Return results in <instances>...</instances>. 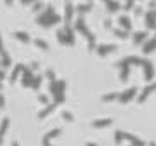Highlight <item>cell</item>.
I'll use <instances>...</instances> for the list:
<instances>
[{"label":"cell","instance_id":"ac0fdd59","mask_svg":"<svg viewBox=\"0 0 156 146\" xmlns=\"http://www.w3.org/2000/svg\"><path fill=\"white\" fill-rule=\"evenodd\" d=\"M12 2H14V0H5V4H7V5H12Z\"/></svg>","mask_w":156,"mask_h":146},{"label":"cell","instance_id":"d6986e66","mask_svg":"<svg viewBox=\"0 0 156 146\" xmlns=\"http://www.w3.org/2000/svg\"><path fill=\"white\" fill-rule=\"evenodd\" d=\"M33 2H37V0H28V2H26V4H33Z\"/></svg>","mask_w":156,"mask_h":146},{"label":"cell","instance_id":"6da1fadb","mask_svg":"<svg viewBox=\"0 0 156 146\" xmlns=\"http://www.w3.org/2000/svg\"><path fill=\"white\" fill-rule=\"evenodd\" d=\"M23 85L24 87H28V85H31V82H33V73H31L30 68H23Z\"/></svg>","mask_w":156,"mask_h":146},{"label":"cell","instance_id":"277c9868","mask_svg":"<svg viewBox=\"0 0 156 146\" xmlns=\"http://www.w3.org/2000/svg\"><path fill=\"white\" fill-rule=\"evenodd\" d=\"M59 132H61V131H59V129H56V131H51L49 134H45V136H43V146H49V141H51L52 137L59 136Z\"/></svg>","mask_w":156,"mask_h":146},{"label":"cell","instance_id":"7402d4cb","mask_svg":"<svg viewBox=\"0 0 156 146\" xmlns=\"http://www.w3.org/2000/svg\"><path fill=\"white\" fill-rule=\"evenodd\" d=\"M0 89H2V80H0Z\"/></svg>","mask_w":156,"mask_h":146},{"label":"cell","instance_id":"30bf717a","mask_svg":"<svg viewBox=\"0 0 156 146\" xmlns=\"http://www.w3.org/2000/svg\"><path fill=\"white\" fill-rule=\"evenodd\" d=\"M42 83V77H37V78H33V82H31V87L33 89H38Z\"/></svg>","mask_w":156,"mask_h":146},{"label":"cell","instance_id":"2e32d148","mask_svg":"<svg viewBox=\"0 0 156 146\" xmlns=\"http://www.w3.org/2000/svg\"><path fill=\"white\" fill-rule=\"evenodd\" d=\"M40 7H42V4H38V2H37V4H35V7H33V9H35V10H38V9H40Z\"/></svg>","mask_w":156,"mask_h":146},{"label":"cell","instance_id":"9c48e42d","mask_svg":"<svg viewBox=\"0 0 156 146\" xmlns=\"http://www.w3.org/2000/svg\"><path fill=\"white\" fill-rule=\"evenodd\" d=\"M132 96H134V89H132V91H128V92H125V94H122V97H120V99H122V101H128Z\"/></svg>","mask_w":156,"mask_h":146},{"label":"cell","instance_id":"52a82bcc","mask_svg":"<svg viewBox=\"0 0 156 146\" xmlns=\"http://www.w3.org/2000/svg\"><path fill=\"white\" fill-rule=\"evenodd\" d=\"M54 106H56V104H51V106H47V108H45L43 111H40V113H38V117H40V118H43V117H47V115L51 113L52 110H54Z\"/></svg>","mask_w":156,"mask_h":146},{"label":"cell","instance_id":"603a6c76","mask_svg":"<svg viewBox=\"0 0 156 146\" xmlns=\"http://www.w3.org/2000/svg\"><path fill=\"white\" fill-rule=\"evenodd\" d=\"M0 145H2V137H0Z\"/></svg>","mask_w":156,"mask_h":146},{"label":"cell","instance_id":"5bb4252c","mask_svg":"<svg viewBox=\"0 0 156 146\" xmlns=\"http://www.w3.org/2000/svg\"><path fill=\"white\" fill-rule=\"evenodd\" d=\"M38 99H40V103H47V101H49V99H47V96H40Z\"/></svg>","mask_w":156,"mask_h":146},{"label":"cell","instance_id":"7c38bea8","mask_svg":"<svg viewBox=\"0 0 156 146\" xmlns=\"http://www.w3.org/2000/svg\"><path fill=\"white\" fill-rule=\"evenodd\" d=\"M70 18H71V5L68 4L66 5V19H70Z\"/></svg>","mask_w":156,"mask_h":146},{"label":"cell","instance_id":"ba28073f","mask_svg":"<svg viewBox=\"0 0 156 146\" xmlns=\"http://www.w3.org/2000/svg\"><path fill=\"white\" fill-rule=\"evenodd\" d=\"M111 124V120H97V122H94L95 127H106V125Z\"/></svg>","mask_w":156,"mask_h":146},{"label":"cell","instance_id":"5b68a950","mask_svg":"<svg viewBox=\"0 0 156 146\" xmlns=\"http://www.w3.org/2000/svg\"><path fill=\"white\" fill-rule=\"evenodd\" d=\"M9 118H4L2 122H0V137H4L5 132H7V129H9Z\"/></svg>","mask_w":156,"mask_h":146},{"label":"cell","instance_id":"7a4b0ae2","mask_svg":"<svg viewBox=\"0 0 156 146\" xmlns=\"http://www.w3.org/2000/svg\"><path fill=\"white\" fill-rule=\"evenodd\" d=\"M23 68H24V66H23V64H16V66H14V68H12V72H10V75H9V80H10V83L12 82H16V78H18V77H19V73L23 72Z\"/></svg>","mask_w":156,"mask_h":146},{"label":"cell","instance_id":"ffe728a7","mask_svg":"<svg viewBox=\"0 0 156 146\" xmlns=\"http://www.w3.org/2000/svg\"><path fill=\"white\" fill-rule=\"evenodd\" d=\"M26 2H28V0H21V4H24V5H26Z\"/></svg>","mask_w":156,"mask_h":146},{"label":"cell","instance_id":"8992f818","mask_svg":"<svg viewBox=\"0 0 156 146\" xmlns=\"http://www.w3.org/2000/svg\"><path fill=\"white\" fill-rule=\"evenodd\" d=\"M14 37H16L18 40H21V42H30V35H28V33H24V31H16V33H14Z\"/></svg>","mask_w":156,"mask_h":146},{"label":"cell","instance_id":"4fadbf2b","mask_svg":"<svg viewBox=\"0 0 156 146\" xmlns=\"http://www.w3.org/2000/svg\"><path fill=\"white\" fill-rule=\"evenodd\" d=\"M5 106V97H4V94H0V108H4Z\"/></svg>","mask_w":156,"mask_h":146},{"label":"cell","instance_id":"3957f363","mask_svg":"<svg viewBox=\"0 0 156 146\" xmlns=\"http://www.w3.org/2000/svg\"><path fill=\"white\" fill-rule=\"evenodd\" d=\"M0 66H2V68H7V66H10V56L5 51L0 52Z\"/></svg>","mask_w":156,"mask_h":146},{"label":"cell","instance_id":"8fae6325","mask_svg":"<svg viewBox=\"0 0 156 146\" xmlns=\"http://www.w3.org/2000/svg\"><path fill=\"white\" fill-rule=\"evenodd\" d=\"M35 44H37L38 47H42V49H47V44H45L43 40H40V38H38V40H35Z\"/></svg>","mask_w":156,"mask_h":146},{"label":"cell","instance_id":"9a60e30c","mask_svg":"<svg viewBox=\"0 0 156 146\" xmlns=\"http://www.w3.org/2000/svg\"><path fill=\"white\" fill-rule=\"evenodd\" d=\"M4 78H5V72H4V70H0V80H4Z\"/></svg>","mask_w":156,"mask_h":146},{"label":"cell","instance_id":"44dd1931","mask_svg":"<svg viewBox=\"0 0 156 146\" xmlns=\"http://www.w3.org/2000/svg\"><path fill=\"white\" fill-rule=\"evenodd\" d=\"M12 146H19V145H18V143H14V145H12Z\"/></svg>","mask_w":156,"mask_h":146},{"label":"cell","instance_id":"e0dca14e","mask_svg":"<svg viewBox=\"0 0 156 146\" xmlns=\"http://www.w3.org/2000/svg\"><path fill=\"white\" fill-rule=\"evenodd\" d=\"M4 51V44H2V35H0V52Z\"/></svg>","mask_w":156,"mask_h":146}]
</instances>
